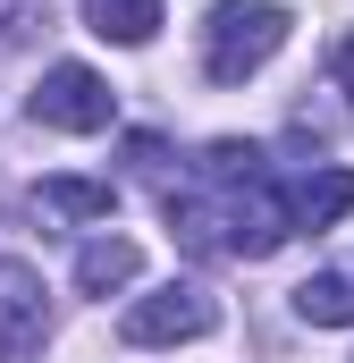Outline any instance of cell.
<instances>
[{
    "mask_svg": "<svg viewBox=\"0 0 354 363\" xmlns=\"http://www.w3.org/2000/svg\"><path fill=\"white\" fill-rule=\"evenodd\" d=\"M287 203H295V228H329V220L354 211V169H312Z\"/></svg>",
    "mask_w": 354,
    "mask_h": 363,
    "instance_id": "cell-9",
    "label": "cell"
},
{
    "mask_svg": "<svg viewBox=\"0 0 354 363\" xmlns=\"http://www.w3.org/2000/svg\"><path fill=\"white\" fill-rule=\"evenodd\" d=\"M51 347V296L34 262H0V363H34Z\"/></svg>",
    "mask_w": 354,
    "mask_h": 363,
    "instance_id": "cell-5",
    "label": "cell"
},
{
    "mask_svg": "<svg viewBox=\"0 0 354 363\" xmlns=\"http://www.w3.org/2000/svg\"><path fill=\"white\" fill-rule=\"evenodd\" d=\"M219 237H228V254H236V262L278 254V245L295 237V203H287V186H278V178L228 186V194H219Z\"/></svg>",
    "mask_w": 354,
    "mask_h": 363,
    "instance_id": "cell-3",
    "label": "cell"
},
{
    "mask_svg": "<svg viewBox=\"0 0 354 363\" xmlns=\"http://www.w3.org/2000/svg\"><path fill=\"white\" fill-rule=\"evenodd\" d=\"M85 26L101 34V43H152L161 34V0H85Z\"/></svg>",
    "mask_w": 354,
    "mask_h": 363,
    "instance_id": "cell-10",
    "label": "cell"
},
{
    "mask_svg": "<svg viewBox=\"0 0 354 363\" xmlns=\"http://www.w3.org/2000/svg\"><path fill=\"white\" fill-rule=\"evenodd\" d=\"M135 271H144L135 237H85L76 245V287L85 296H118V287H135Z\"/></svg>",
    "mask_w": 354,
    "mask_h": 363,
    "instance_id": "cell-7",
    "label": "cell"
},
{
    "mask_svg": "<svg viewBox=\"0 0 354 363\" xmlns=\"http://www.w3.org/2000/svg\"><path fill=\"white\" fill-rule=\"evenodd\" d=\"M194 169L219 186V194H228V186H253V178H270V169H262V144H236V135L202 144V161H194Z\"/></svg>",
    "mask_w": 354,
    "mask_h": 363,
    "instance_id": "cell-11",
    "label": "cell"
},
{
    "mask_svg": "<svg viewBox=\"0 0 354 363\" xmlns=\"http://www.w3.org/2000/svg\"><path fill=\"white\" fill-rule=\"evenodd\" d=\"M338 77H346V85H354V43H338Z\"/></svg>",
    "mask_w": 354,
    "mask_h": 363,
    "instance_id": "cell-12",
    "label": "cell"
},
{
    "mask_svg": "<svg viewBox=\"0 0 354 363\" xmlns=\"http://www.w3.org/2000/svg\"><path fill=\"white\" fill-rule=\"evenodd\" d=\"M34 127H59V135H101L110 118H118V93L93 77L85 60H59V68H42V85H34Z\"/></svg>",
    "mask_w": 354,
    "mask_h": 363,
    "instance_id": "cell-4",
    "label": "cell"
},
{
    "mask_svg": "<svg viewBox=\"0 0 354 363\" xmlns=\"http://www.w3.org/2000/svg\"><path fill=\"white\" fill-rule=\"evenodd\" d=\"M211 330H219V304L194 279H169V287H152V296H135L118 313V338L127 347H185V338H211Z\"/></svg>",
    "mask_w": 354,
    "mask_h": 363,
    "instance_id": "cell-2",
    "label": "cell"
},
{
    "mask_svg": "<svg viewBox=\"0 0 354 363\" xmlns=\"http://www.w3.org/2000/svg\"><path fill=\"white\" fill-rule=\"evenodd\" d=\"M278 43H287V9L278 0H219L202 17V77L211 85H245V77H262L278 60Z\"/></svg>",
    "mask_w": 354,
    "mask_h": 363,
    "instance_id": "cell-1",
    "label": "cell"
},
{
    "mask_svg": "<svg viewBox=\"0 0 354 363\" xmlns=\"http://www.w3.org/2000/svg\"><path fill=\"white\" fill-rule=\"evenodd\" d=\"M34 211H42V220H76V228H93V220L118 211V186H110V178H42V186H34Z\"/></svg>",
    "mask_w": 354,
    "mask_h": 363,
    "instance_id": "cell-6",
    "label": "cell"
},
{
    "mask_svg": "<svg viewBox=\"0 0 354 363\" xmlns=\"http://www.w3.org/2000/svg\"><path fill=\"white\" fill-rule=\"evenodd\" d=\"M17 9H25V0H0V26H8V17H17Z\"/></svg>",
    "mask_w": 354,
    "mask_h": 363,
    "instance_id": "cell-13",
    "label": "cell"
},
{
    "mask_svg": "<svg viewBox=\"0 0 354 363\" xmlns=\"http://www.w3.org/2000/svg\"><path fill=\"white\" fill-rule=\"evenodd\" d=\"M295 321H312V330H354V271H312L295 287Z\"/></svg>",
    "mask_w": 354,
    "mask_h": 363,
    "instance_id": "cell-8",
    "label": "cell"
}]
</instances>
